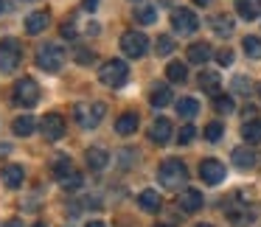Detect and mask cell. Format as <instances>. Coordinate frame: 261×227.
I'll use <instances>...</instances> for the list:
<instances>
[{
	"instance_id": "ee69618b",
	"label": "cell",
	"mask_w": 261,
	"mask_h": 227,
	"mask_svg": "<svg viewBox=\"0 0 261 227\" xmlns=\"http://www.w3.org/2000/svg\"><path fill=\"white\" fill-rule=\"evenodd\" d=\"M87 227H107V224H104V221H90Z\"/></svg>"
},
{
	"instance_id": "277c9868",
	"label": "cell",
	"mask_w": 261,
	"mask_h": 227,
	"mask_svg": "<svg viewBox=\"0 0 261 227\" xmlns=\"http://www.w3.org/2000/svg\"><path fill=\"white\" fill-rule=\"evenodd\" d=\"M12 101L23 109H31L37 101H40V84H37L31 76H23V79L14 81V90H12Z\"/></svg>"
},
{
	"instance_id": "836d02e7",
	"label": "cell",
	"mask_w": 261,
	"mask_h": 227,
	"mask_svg": "<svg viewBox=\"0 0 261 227\" xmlns=\"http://www.w3.org/2000/svg\"><path fill=\"white\" fill-rule=\"evenodd\" d=\"M222 135H225V126H222L219 121H211V124L205 126V140L208 143H219Z\"/></svg>"
},
{
	"instance_id": "7a4b0ae2",
	"label": "cell",
	"mask_w": 261,
	"mask_h": 227,
	"mask_svg": "<svg viewBox=\"0 0 261 227\" xmlns=\"http://www.w3.org/2000/svg\"><path fill=\"white\" fill-rule=\"evenodd\" d=\"M37 68L45 70V73H59L65 65V59H68V53H65L62 45H57V42H45V45L37 48Z\"/></svg>"
},
{
	"instance_id": "ab89813d",
	"label": "cell",
	"mask_w": 261,
	"mask_h": 227,
	"mask_svg": "<svg viewBox=\"0 0 261 227\" xmlns=\"http://www.w3.org/2000/svg\"><path fill=\"white\" fill-rule=\"evenodd\" d=\"M76 34H79V29H76L73 23H65V25H62V37H65V40H73Z\"/></svg>"
},
{
	"instance_id": "4316f807",
	"label": "cell",
	"mask_w": 261,
	"mask_h": 227,
	"mask_svg": "<svg viewBox=\"0 0 261 227\" xmlns=\"http://www.w3.org/2000/svg\"><path fill=\"white\" fill-rule=\"evenodd\" d=\"M219 73L216 70H202L199 73V87H202L205 93H211V96H219Z\"/></svg>"
},
{
	"instance_id": "f546056e",
	"label": "cell",
	"mask_w": 261,
	"mask_h": 227,
	"mask_svg": "<svg viewBox=\"0 0 261 227\" xmlns=\"http://www.w3.org/2000/svg\"><path fill=\"white\" fill-rule=\"evenodd\" d=\"M166 76H169V81H174V84H182V81L188 79V68L182 62H171L169 68H166Z\"/></svg>"
},
{
	"instance_id": "44dd1931",
	"label": "cell",
	"mask_w": 261,
	"mask_h": 227,
	"mask_svg": "<svg viewBox=\"0 0 261 227\" xmlns=\"http://www.w3.org/2000/svg\"><path fill=\"white\" fill-rule=\"evenodd\" d=\"M242 137H244V143H247V146H258V143H261V121H258V118L244 121Z\"/></svg>"
},
{
	"instance_id": "60d3db41",
	"label": "cell",
	"mask_w": 261,
	"mask_h": 227,
	"mask_svg": "<svg viewBox=\"0 0 261 227\" xmlns=\"http://www.w3.org/2000/svg\"><path fill=\"white\" fill-rule=\"evenodd\" d=\"M96 6H98V0H85V9H87V12H96Z\"/></svg>"
},
{
	"instance_id": "ac0fdd59",
	"label": "cell",
	"mask_w": 261,
	"mask_h": 227,
	"mask_svg": "<svg viewBox=\"0 0 261 227\" xmlns=\"http://www.w3.org/2000/svg\"><path fill=\"white\" fill-rule=\"evenodd\" d=\"M85 160H87V165H90L93 171H101V168H107V163H110V154H107V149H101V146H93V149H87Z\"/></svg>"
},
{
	"instance_id": "30bf717a",
	"label": "cell",
	"mask_w": 261,
	"mask_h": 227,
	"mask_svg": "<svg viewBox=\"0 0 261 227\" xmlns=\"http://www.w3.org/2000/svg\"><path fill=\"white\" fill-rule=\"evenodd\" d=\"M40 132H42V137H45V140L57 143V140H62V137H65L68 126H65V118L59 112H51V115H45V118L40 121Z\"/></svg>"
},
{
	"instance_id": "681fc988",
	"label": "cell",
	"mask_w": 261,
	"mask_h": 227,
	"mask_svg": "<svg viewBox=\"0 0 261 227\" xmlns=\"http://www.w3.org/2000/svg\"><path fill=\"white\" fill-rule=\"evenodd\" d=\"M34 227H48V224H34Z\"/></svg>"
},
{
	"instance_id": "8d00e7d4",
	"label": "cell",
	"mask_w": 261,
	"mask_h": 227,
	"mask_svg": "<svg viewBox=\"0 0 261 227\" xmlns=\"http://www.w3.org/2000/svg\"><path fill=\"white\" fill-rule=\"evenodd\" d=\"M194 137H197V129H194L191 124H186V126L180 129V135H177V140H180V146H188V143H191Z\"/></svg>"
},
{
	"instance_id": "bcb514c9",
	"label": "cell",
	"mask_w": 261,
	"mask_h": 227,
	"mask_svg": "<svg viewBox=\"0 0 261 227\" xmlns=\"http://www.w3.org/2000/svg\"><path fill=\"white\" fill-rule=\"evenodd\" d=\"M6 12V0H0V14Z\"/></svg>"
},
{
	"instance_id": "4fadbf2b",
	"label": "cell",
	"mask_w": 261,
	"mask_h": 227,
	"mask_svg": "<svg viewBox=\"0 0 261 227\" xmlns=\"http://www.w3.org/2000/svg\"><path fill=\"white\" fill-rule=\"evenodd\" d=\"M171 135H174V126H171L169 118H154L152 129H149V137H152V143H158V146H166V143H171Z\"/></svg>"
},
{
	"instance_id": "7c38bea8",
	"label": "cell",
	"mask_w": 261,
	"mask_h": 227,
	"mask_svg": "<svg viewBox=\"0 0 261 227\" xmlns=\"http://www.w3.org/2000/svg\"><path fill=\"white\" fill-rule=\"evenodd\" d=\"M230 160H233V165H236V168H242V171H250V168H255V165H258V154H255L253 146H247V143L233 149Z\"/></svg>"
},
{
	"instance_id": "9c48e42d",
	"label": "cell",
	"mask_w": 261,
	"mask_h": 227,
	"mask_svg": "<svg viewBox=\"0 0 261 227\" xmlns=\"http://www.w3.org/2000/svg\"><path fill=\"white\" fill-rule=\"evenodd\" d=\"M225 216L230 224L244 227L250 221H255V208H250L247 202H239V199H230V205H225Z\"/></svg>"
},
{
	"instance_id": "8992f818",
	"label": "cell",
	"mask_w": 261,
	"mask_h": 227,
	"mask_svg": "<svg viewBox=\"0 0 261 227\" xmlns=\"http://www.w3.org/2000/svg\"><path fill=\"white\" fill-rule=\"evenodd\" d=\"M104 104L101 101H93V104H76L73 107V118L82 129H96L98 124L104 121Z\"/></svg>"
},
{
	"instance_id": "7402d4cb",
	"label": "cell",
	"mask_w": 261,
	"mask_h": 227,
	"mask_svg": "<svg viewBox=\"0 0 261 227\" xmlns=\"http://www.w3.org/2000/svg\"><path fill=\"white\" fill-rule=\"evenodd\" d=\"M135 23H141V25H154L158 23V9L152 6V3H138L135 6Z\"/></svg>"
},
{
	"instance_id": "d590c367",
	"label": "cell",
	"mask_w": 261,
	"mask_h": 227,
	"mask_svg": "<svg viewBox=\"0 0 261 227\" xmlns=\"http://www.w3.org/2000/svg\"><path fill=\"white\" fill-rule=\"evenodd\" d=\"M154 51H158V56H169L171 51H174V40L171 37H158V42H154Z\"/></svg>"
},
{
	"instance_id": "603a6c76",
	"label": "cell",
	"mask_w": 261,
	"mask_h": 227,
	"mask_svg": "<svg viewBox=\"0 0 261 227\" xmlns=\"http://www.w3.org/2000/svg\"><path fill=\"white\" fill-rule=\"evenodd\" d=\"M138 124H141V118H138L135 112H124V115H118V121H115V132H118V135H135Z\"/></svg>"
},
{
	"instance_id": "74e56055",
	"label": "cell",
	"mask_w": 261,
	"mask_h": 227,
	"mask_svg": "<svg viewBox=\"0 0 261 227\" xmlns=\"http://www.w3.org/2000/svg\"><path fill=\"white\" fill-rule=\"evenodd\" d=\"M59 185H62V188H70V191H73V188H82V185H85V180H82V174H79V171H73V174H70V177H65V180L59 182Z\"/></svg>"
},
{
	"instance_id": "8fae6325",
	"label": "cell",
	"mask_w": 261,
	"mask_h": 227,
	"mask_svg": "<svg viewBox=\"0 0 261 227\" xmlns=\"http://www.w3.org/2000/svg\"><path fill=\"white\" fill-rule=\"evenodd\" d=\"M225 163H219V160H202L199 163V180L205 182V185H219L222 180H225Z\"/></svg>"
},
{
	"instance_id": "7bdbcfd3",
	"label": "cell",
	"mask_w": 261,
	"mask_h": 227,
	"mask_svg": "<svg viewBox=\"0 0 261 227\" xmlns=\"http://www.w3.org/2000/svg\"><path fill=\"white\" fill-rule=\"evenodd\" d=\"M211 0H194V6H208Z\"/></svg>"
},
{
	"instance_id": "9a60e30c",
	"label": "cell",
	"mask_w": 261,
	"mask_h": 227,
	"mask_svg": "<svg viewBox=\"0 0 261 227\" xmlns=\"http://www.w3.org/2000/svg\"><path fill=\"white\" fill-rule=\"evenodd\" d=\"M0 180H3V185L6 188H12V191H17V188H23V180H25V174H23V165H3V171H0Z\"/></svg>"
},
{
	"instance_id": "cb8c5ba5",
	"label": "cell",
	"mask_w": 261,
	"mask_h": 227,
	"mask_svg": "<svg viewBox=\"0 0 261 227\" xmlns=\"http://www.w3.org/2000/svg\"><path fill=\"white\" fill-rule=\"evenodd\" d=\"M34 129H37V121L31 118L29 112L25 115H20V118H14L12 121V132L17 137H29V135H34Z\"/></svg>"
},
{
	"instance_id": "f1b7e54d",
	"label": "cell",
	"mask_w": 261,
	"mask_h": 227,
	"mask_svg": "<svg viewBox=\"0 0 261 227\" xmlns=\"http://www.w3.org/2000/svg\"><path fill=\"white\" fill-rule=\"evenodd\" d=\"M211 29H214L219 37H230L233 34V17H227V14H216V17L211 20Z\"/></svg>"
},
{
	"instance_id": "f907efd6",
	"label": "cell",
	"mask_w": 261,
	"mask_h": 227,
	"mask_svg": "<svg viewBox=\"0 0 261 227\" xmlns=\"http://www.w3.org/2000/svg\"><path fill=\"white\" fill-rule=\"evenodd\" d=\"M258 98H261V84H258Z\"/></svg>"
},
{
	"instance_id": "d4e9b609",
	"label": "cell",
	"mask_w": 261,
	"mask_h": 227,
	"mask_svg": "<svg viewBox=\"0 0 261 227\" xmlns=\"http://www.w3.org/2000/svg\"><path fill=\"white\" fill-rule=\"evenodd\" d=\"M236 12L242 20L261 17V0H236Z\"/></svg>"
},
{
	"instance_id": "ffe728a7",
	"label": "cell",
	"mask_w": 261,
	"mask_h": 227,
	"mask_svg": "<svg viewBox=\"0 0 261 227\" xmlns=\"http://www.w3.org/2000/svg\"><path fill=\"white\" fill-rule=\"evenodd\" d=\"M138 205H141V210H146V213H158L160 205H163V199H160L158 191L146 188V191H141V196H138Z\"/></svg>"
},
{
	"instance_id": "5b68a950",
	"label": "cell",
	"mask_w": 261,
	"mask_h": 227,
	"mask_svg": "<svg viewBox=\"0 0 261 227\" xmlns=\"http://www.w3.org/2000/svg\"><path fill=\"white\" fill-rule=\"evenodd\" d=\"M23 62V48L14 37L0 40V73H14Z\"/></svg>"
},
{
	"instance_id": "b9f144b4",
	"label": "cell",
	"mask_w": 261,
	"mask_h": 227,
	"mask_svg": "<svg viewBox=\"0 0 261 227\" xmlns=\"http://www.w3.org/2000/svg\"><path fill=\"white\" fill-rule=\"evenodd\" d=\"M158 3H160V6H166V9H171V6L177 3V0H158Z\"/></svg>"
},
{
	"instance_id": "1f68e13d",
	"label": "cell",
	"mask_w": 261,
	"mask_h": 227,
	"mask_svg": "<svg viewBox=\"0 0 261 227\" xmlns=\"http://www.w3.org/2000/svg\"><path fill=\"white\" fill-rule=\"evenodd\" d=\"M230 90H233V93H239V96H250V93H253V81H250L247 76H233Z\"/></svg>"
},
{
	"instance_id": "d6986e66",
	"label": "cell",
	"mask_w": 261,
	"mask_h": 227,
	"mask_svg": "<svg viewBox=\"0 0 261 227\" xmlns=\"http://www.w3.org/2000/svg\"><path fill=\"white\" fill-rule=\"evenodd\" d=\"M149 104H152L154 109L169 107V104H171V90H169V84H154L152 93H149Z\"/></svg>"
},
{
	"instance_id": "6da1fadb",
	"label": "cell",
	"mask_w": 261,
	"mask_h": 227,
	"mask_svg": "<svg viewBox=\"0 0 261 227\" xmlns=\"http://www.w3.org/2000/svg\"><path fill=\"white\" fill-rule=\"evenodd\" d=\"M186 180H188V168H186V163H182V160L169 157L166 163H160V168H158V182H160L163 188L177 191V188L186 185Z\"/></svg>"
},
{
	"instance_id": "83f0119b",
	"label": "cell",
	"mask_w": 261,
	"mask_h": 227,
	"mask_svg": "<svg viewBox=\"0 0 261 227\" xmlns=\"http://www.w3.org/2000/svg\"><path fill=\"white\" fill-rule=\"evenodd\" d=\"M197 112H199V101H197V98L186 96V98L177 101V115H180V118L191 121V118H197Z\"/></svg>"
},
{
	"instance_id": "e0dca14e",
	"label": "cell",
	"mask_w": 261,
	"mask_h": 227,
	"mask_svg": "<svg viewBox=\"0 0 261 227\" xmlns=\"http://www.w3.org/2000/svg\"><path fill=\"white\" fill-rule=\"evenodd\" d=\"M211 56H214V51H211L208 42H194V45H188V53H186V59L191 65H205Z\"/></svg>"
},
{
	"instance_id": "2e32d148",
	"label": "cell",
	"mask_w": 261,
	"mask_h": 227,
	"mask_svg": "<svg viewBox=\"0 0 261 227\" xmlns=\"http://www.w3.org/2000/svg\"><path fill=\"white\" fill-rule=\"evenodd\" d=\"M48 20H51L48 9H40V12H31L29 17H25V31H29L31 37H34V34H40V31H45Z\"/></svg>"
},
{
	"instance_id": "f6af8a7d",
	"label": "cell",
	"mask_w": 261,
	"mask_h": 227,
	"mask_svg": "<svg viewBox=\"0 0 261 227\" xmlns=\"http://www.w3.org/2000/svg\"><path fill=\"white\" fill-rule=\"evenodd\" d=\"M3 227H23V224H20V221H6Z\"/></svg>"
},
{
	"instance_id": "d6a6232c",
	"label": "cell",
	"mask_w": 261,
	"mask_h": 227,
	"mask_svg": "<svg viewBox=\"0 0 261 227\" xmlns=\"http://www.w3.org/2000/svg\"><path fill=\"white\" fill-rule=\"evenodd\" d=\"M242 45H244V53H247L250 59H261V40L258 37H244Z\"/></svg>"
},
{
	"instance_id": "484cf974",
	"label": "cell",
	"mask_w": 261,
	"mask_h": 227,
	"mask_svg": "<svg viewBox=\"0 0 261 227\" xmlns=\"http://www.w3.org/2000/svg\"><path fill=\"white\" fill-rule=\"evenodd\" d=\"M51 171H54V177H57V180L62 182L65 177H70L76 168H73V163H70V157H68V154H57V157H54Z\"/></svg>"
},
{
	"instance_id": "5bb4252c",
	"label": "cell",
	"mask_w": 261,
	"mask_h": 227,
	"mask_svg": "<svg viewBox=\"0 0 261 227\" xmlns=\"http://www.w3.org/2000/svg\"><path fill=\"white\" fill-rule=\"evenodd\" d=\"M177 202H180V210H186V213H197V210H202L205 199H202V191H197V188H186Z\"/></svg>"
},
{
	"instance_id": "52a82bcc",
	"label": "cell",
	"mask_w": 261,
	"mask_h": 227,
	"mask_svg": "<svg viewBox=\"0 0 261 227\" xmlns=\"http://www.w3.org/2000/svg\"><path fill=\"white\" fill-rule=\"evenodd\" d=\"M121 51L126 53L129 59H141V56H146V51H149V40H146V34L143 31H124L121 34Z\"/></svg>"
},
{
	"instance_id": "e575fe53",
	"label": "cell",
	"mask_w": 261,
	"mask_h": 227,
	"mask_svg": "<svg viewBox=\"0 0 261 227\" xmlns=\"http://www.w3.org/2000/svg\"><path fill=\"white\" fill-rule=\"evenodd\" d=\"M73 59L79 65H93V62H96V51H90V48H85V45H76Z\"/></svg>"
},
{
	"instance_id": "816d5d0a",
	"label": "cell",
	"mask_w": 261,
	"mask_h": 227,
	"mask_svg": "<svg viewBox=\"0 0 261 227\" xmlns=\"http://www.w3.org/2000/svg\"><path fill=\"white\" fill-rule=\"evenodd\" d=\"M132 3H143V0H132Z\"/></svg>"
},
{
	"instance_id": "f35d334b",
	"label": "cell",
	"mask_w": 261,
	"mask_h": 227,
	"mask_svg": "<svg viewBox=\"0 0 261 227\" xmlns=\"http://www.w3.org/2000/svg\"><path fill=\"white\" fill-rule=\"evenodd\" d=\"M216 62H219L222 68H227V65H233V51H230V48H222V51L216 53Z\"/></svg>"
},
{
	"instance_id": "3957f363",
	"label": "cell",
	"mask_w": 261,
	"mask_h": 227,
	"mask_svg": "<svg viewBox=\"0 0 261 227\" xmlns=\"http://www.w3.org/2000/svg\"><path fill=\"white\" fill-rule=\"evenodd\" d=\"M98 79H101L104 87L118 90V87H124L126 79H129V68H126L124 59H110V62H104V68H98Z\"/></svg>"
},
{
	"instance_id": "ba28073f",
	"label": "cell",
	"mask_w": 261,
	"mask_h": 227,
	"mask_svg": "<svg viewBox=\"0 0 261 227\" xmlns=\"http://www.w3.org/2000/svg\"><path fill=\"white\" fill-rule=\"evenodd\" d=\"M171 29H174L177 34H182V37H191L194 31L199 29V17L191 12V9L180 6V9L171 12Z\"/></svg>"
},
{
	"instance_id": "4dcf8cb0",
	"label": "cell",
	"mask_w": 261,
	"mask_h": 227,
	"mask_svg": "<svg viewBox=\"0 0 261 227\" xmlns=\"http://www.w3.org/2000/svg\"><path fill=\"white\" fill-rule=\"evenodd\" d=\"M214 109L219 115H230L236 109V101H233V96H214Z\"/></svg>"
},
{
	"instance_id": "7dc6e473",
	"label": "cell",
	"mask_w": 261,
	"mask_h": 227,
	"mask_svg": "<svg viewBox=\"0 0 261 227\" xmlns=\"http://www.w3.org/2000/svg\"><path fill=\"white\" fill-rule=\"evenodd\" d=\"M194 227H214V224H205V221H202V224H194Z\"/></svg>"
},
{
	"instance_id": "c3c4849f",
	"label": "cell",
	"mask_w": 261,
	"mask_h": 227,
	"mask_svg": "<svg viewBox=\"0 0 261 227\" xmlns=\"http://www.w3.org/2000/svg\"><path fill=\"white\" fill-rule=\"evenodd\" d=\"M154 227H169V224H154Z\"/></svg>"
}]
</instances>
